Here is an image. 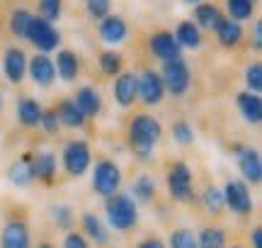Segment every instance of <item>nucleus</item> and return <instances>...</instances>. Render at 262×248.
Instances as JSON below:
<instances>
[{"instance_id": "1", "label": "nucleus", "mask_w": 262, "mask_h": 248, "mask_svg": "<svg viewBox=\"0 0 262 248\" xmlns=\"http://www.w3.org/2000/svg\"><path fill=\"white\" fill-rule=\"evenodd\" d=\"M160 136H163V127L153 115L148 112H139L129 119V127H126V143L134 151L136 158L146 161L153 156L156 146H158Z\"/></svg>"}, {"instance_id": "2", "label": "nucleus", "mask_w": 262, "mask_h": 248, "mask_svg": "<svg viewBox=\"0 0 262 248\" xmlns=\"http://www.w3.org/2000/svg\"><path fill=\"white\" fill-rule=\"evenodd\" d=\"M104 217H107V224L110 229L114 231H126L136 229L139 224V207L136 202L131 200V195H124V192H114L110 197H104Z\"/></svg>"}, {"instance_id": "3", "label": "nucleus", "mask_w": 262, "mask_h": 248, "mask_svg": "<svg viewBox=\"0 0 262 248\" xmlns=\"http://www.w3.org/2000/svg\"><path fill=\"white\" fill-rule=\"evenodd\" d=\"M90 188L100 197H110L122 188V168L112 158H97L90 175Z\"/></svg>"}, {"instance_id": "4", "label": "nucleus", "mask_w": 262, "mask_h": 248, "mask_svg": "<svg viewBox=\"0 0 262 248\" xmlns=\"http://www.w3.org/2000/svg\"><path fill=\"white\" fill-rule=\"evenodd\" d=\"M61 163H63V171L71 178H80L88 173V168L93 166V151H90V143L85 139H71L66 141L63 153H61Z\"/></svg>"}, {"instance_id": "5", "label": "nucleus", "mask_w": 262, "mask_h": 248, "mask_svg": "<svg viewBox=\"0 0 262 248\" xmlns=\"http://www.w3.org/2000/svg\"><path fill=\"white\" fill-rule=\"evenodd\" d=\"M25 39H29V44L37 49L39 54H49V51H56V47L61 44V34H58V29L54 27L51 22L41 19L39 15H32Z\"/></svg>"}, {"instance_id": "6", "label": "nucleus", "mask_w": 262, "mask_h": 248, "mask_svg": "<svg viewBox=\"0 0 262 248\" xmlns=\"http://www.w3.org/2000/svg\"><path fill=\"white\" fill-rule=\"evenodd\" d=\"M165 182H168V192L172 195V200L189 202L194 197V175H192V171L187 168L185 161L170 163Z\"/></svg>"}, {"instance_id": "7", "label": "nucleus", "mask_w": 262, "mask_h": 248, "mask_svg": "<svg viewBox=\"0 0 262 248\" xmlns=\"http://www.w3.org/2000/svg\"><path fill=\"white\" fill-rule=\"evenodd\" d=\"M160 78H163L165 93H170L172 97H182L189 90V83H192L189 66L182 61V58H170V61H163Z\"/></svg>"}, {"instance_id": "8", "label": "nucleus", "mask_w": 262, "mask_h": 248, "mask_svg": "<svg viewBox=\"0 0 262 248\" xmlns=\"http://www.w3.org/2000/svg\"><path fill=\"white\" fill-rule=\"evenodd\" d=\"M224 207L238 214V217H248L253 214V197H250V188L248 182L241 180V178H228L224 185Z\"/></svg>"}, {"instance_id": "9", "label": "nucleus", "mask_w": 262, "mask_h": 248, "mask_svg": "<svg viewBox=\"0 0 262 248\" xmlns=\"http://www.w3.org/2000/svg\"><path fill=\"white\" fill-rule=\"evenodd\" d=\"M136 83H139V97L146 107H156L163 102L165 97V86H163V78H160L158 71L153 68H146L136 76Z\"/></svg>"}, {"instance_id": "10", "label": "nucleus", "mask_w": 262, "mask_h": 248, "mask_svg": "<svg viewBox=\"0 0 262 248\" xmlns=\"http://www.w3.org/2000/svg\"><path fill=\"white\" fill-rule=\"evenodd\" d=\"M32 175L37 178L39 182H44L47 188H51L56 182V173H58V161H56V153L49 151V149H41L32 156Z\"/></svg>"}, {"instance_id": "11", "label": "nucleus", "mask_w": 262, "mask_h": 248, "mask_svg": "<svg viewBox=\"0 0 262 248\" xmlns=\"http://www.w3.org/2000/svg\"><path fill=\"white\" fill-rule=\"evenodd\" d=\"M0 248H32V231L27 221L8 219L0 231Z\"/></svg>"}, {"instance_id": "12", "label": "nucleus", "mask_w": 262, "mask_h": 248, "mask_svg": "<svg viewBox=\"0 0 262 248\" xmlns=\"http://www.w3.org/2000/svg\"><path fill=\"white\" fill-rule=\"evenodd\" d=\"M27 73L32 83L39 88H51L56 80V66L49 58V54H34L32 58H27Z\"/></svg>"}, {"instance_id": "13", "label": "nucleus", "mask_w": 262, "mask_h": 248, "mask_svg": "<svg viewBox=\"0 0 262 248\" xmlns=\"http://www.w3.org/2000/svg\"><path fill=\"white\" fill-rule=\"evenodd\" d=\"M238 171H241V175H243L245 182H250V185H260V180H262L260 151L253 149V146H243V149H238Z\"/></svg>"}, {"instance_id": "14", "label": "nucleus", "mask_w": 262, "mask_h": 248, "mask_svg": "<svg viewBox=\"0 0 262 248\" xmlns=\"http://www.w3.org/2000/svg\"><path fill=\"white\" fill-rule=\"evenodd\" d=\"M3 73L12 86H19L27 76V54L19 47H10L3 56Z\"/></svg>"}, {"instance_id": "15", "label": "nucleus", "mask_w": 262, "mask_h": 248, "mask_svg": "<svg viewBox=\"0 0 262 248\" xmlns=\"http://www.w3.org/2000/svg\"><path fill=\"white\" fill-rule=\"evenodd\" d=\"M114 100L119 107H131L139 100V83H136V73L134 71H122L114 78Z\"/></svg>"}, {"instance_id": "16", "label": "nucleus", "mask_w": 262, "mask_h": 248, "mask_svg": "<svg viewBox=\"0 0 262 248\" xmlns=\"http://www.w3.org/2000/svg\"><path fill=\"white\" fill-rule=\"evenodd\" d=\"M148 47H150V51H153V56H158L160 61L180 58V54H182V49H180L175 34H172V32H165V29H160V32H153V34H150Z\"/></svg>"}, {"instance_id": "17", "label": "nucleus", "mask_w": 262, "mask_h": 248, "mask_svg": "<svg viewBox=\"0 0 262 248\" xmlns=\"http://www.w3.org/2000/svg\"><path fill=\"white\" fill-rule=\"evenodd\" d=\"M100 39H102L104 44H110V47H117V44H122L126 34H129V27H126V22L124 17L119 15H107V17L100 19Z\"/></svg>"}, {"instance_id": "18", "label": "nucleus", "mask_w": 262, "mask_h": 248, "mask_svg": "<svg viewBox=\"0 0 262 248\" xmlns=\"http://www.w3.org/2000/svg\"><path fill=\"white\" fill-rule=\"evenodd\" d=\"M71 100H73L75 107L85 115V119H88V117H97L100 112H102V97H100V93H97L95 88H90V86L78 88V90H75V95L71 97Z\"/></svg>"}, {"instance_id": "19", "label": "nucleus", "mask_w": 262, "mask_h": 248, "mask_svg": "<svg viewBox=\"0 0 262 248\" xmlns=\"http://www.w3.org/2000/svg\"><path fill=\"white\" fill-rule=\"evenodd\" d=\"M235 105H238V112L243 115V119L248 124H257L262 122V100L257 93H250V90H243L241 95L235 97Z\"/></svg>"}, {"instance_id": "20", "label": "nucleus", "mask_w": 262, "mask_h": 248, "mask_svg": "<svg viewBox=\"0 0 262 248\" xmlns=\"http://www.w3.org/2000/svg\"><path fill=\"white\" fill-rule=\"evenodd\" d=\"M80 224H83V236L88 241H95L97 246H107L110 243V231L104 226V221L93 214V212H85L80 217Z\"/></svg>"}, {"instance_id": "21", "label": "nucleus", "mask_w": 262, "mask_h": 248, "mask_svg": "<svg viewBox=\"0 0 262 248\" xmlns=\"http://www.w3.org/2000/svg\"><path fill=\"white\" fill-rule=\"evenodd\" d=\"M54 66H56V76L61 78V80L73 83L75 78H78V73H80V58H78V54L71 51V49H61L56 61H54Z\"/></svg>"}, {"instance_id": "22", "label": "nucleus", "mask_w": 262, "mask_h": 248, "mask_svg": "<svg viewBox=\"0 0 262 248\" xmlns=\"http://www.w3.org/2000/svg\"><path fill=\"white\" fill-rule=\"evenodd\" d=\"M41 112H44V107L39 102L37 97H19L17 100V119L22 127H27V129H34L39 127V119H41Z\"/></svg>"}, {"instance_id": "23", "label": "nucleus", "mask_w": 262, "mask_h": 248, "mask_svg": "<svg viewBox=\"0 0 262 248\" xmlns=\"http://www.w3.org/2000/svg\"><path fill=\"white\" fill-rule=\"evenodd\" d=\"M216 39H219V44L226 49H233L238 47L241 42H243V27L231 17H221L219 19V25H216Z\"/></svg>"}, {"instance_id": "24", "label": "nucleus", "mask_w": 262, "mask_h": 248, "mask_svg": "<svg viewBox=\"0 0 262 248\" xmlns=\"http://www.w3.org/2000/svg\"><path fill=\"white\" fill-rule=\"evenodd\" d=\"M32 156L25 153L22 158H15V161L8 166V180L15 185V188H29V182L34 180V175H32Z\"/></svg>"}, {"instance_id": "25", "label": "nucleus", "mask_w": 262, "mask_h": 248, "mask_svg": "<svg viewBox=\"0 0 262 248\" xmlns=\"http://www.w3.org/2000/svg\"><path fill=\"white\" fill-rule=\"evenodd\" d=\"M54 110H56V115H58V122L63 124V127H68V129H83L85 127V115L75 107V102L71 97L61 100Z\"/></svg>"}, {"instance_id": "26", "label": "nucleus", "mask_w": 262, "mask_h": 248, "mask_svg": "<svg viewBox=\"0 0 262 248\" xmlns=\"http://www.w3.org/2000/svg\"><path fill=\"white\" fill-rule=\"evenodd\" d=\"M175 39H178L180 49H199L202 47V29L196 27L192 19H182L175 29Z\"/></svg>"}, {"instance_id": "27", "label": "nucleus", "mask_w": 262, "mask_h": 248, "mask_svg": "<svg viewBox=\"0 0 262 248\" xmlns=\"http://www.w3.org/2000/svg\"><path fill=\"white\" fill-rule=\"evenodd\" d=\"M219 19H221V12H219V8H216L214 3H196L194 25L199 29H209V32H214L216 25H219Z\"/></svg>"}, {"instance_id": "28", "label": "nucleus", "mask_w": 262, "mask_h": 248, "mask_svg": "<svg viewBox=\"0 0 262 248\" xmlns=\"http://www.w3.org/2000/svg\"><path fill=\"white\" fill-rule=\"evenodd\" d=\"M156 197V182L148 175H139L136 180L131 182V200L141 202V204H148Z\"/></svg>"}, {"instance_id": "29", "label": "nucleus", "mask_w": 262, "mask_h": 248, "mask_svg": "<svg viewBox=\"0 0 262 248\" xmlns=\"http://www.w3.org/2000/svg\"><path fill=\"white\" fill-rule=\"evenodd\" d=\"M196 243L199 248H226L228 243V236H226V231L221 226H204V229L199 231V236H196Z\"/></svg>"}, {"instance_id": "30", "label": "nucleus", "mask_w": 262, "mask_h": 248, "mask_svg": "<svg viewBox=\"0 0 262 248\" xmlns=\"http://www.w3.org/2000/svg\"><path fill=\"white\" fill-rule=\"evenodd\" d=\"M122 66H124V58L119 51H114V49H107L100 54V71H102L107 78H117L122 73Z\"/></svg>"}, {"instance_id": "31", "label": "nucleus", "mask_w": 262, "mask_h": 248, "mask_svg": "<svg viewBox=\"0 0 262 248\" xmlns=\"http://www.w3.org/2000/svg\"><path fill=\"white\" fill-rule=\"evenodd\" d=\"M202 204L211 217H219L224 212V192L219 190L216 185H206L202 190Z\"/></svg>"}, {"instance_id": "32", "label": "nucleus", "mask_w": 262, "mask_h": 248, "mask_svg": "<svg viewBox=\"0 0 262 248\" xmlns=\"http://www.w3.org/2000/svg\"><path fill=\"white\" fill-rule=\"evenodd\" d=\"M226 8H228V17L243 22L255 15V0H226Z\"/></svg>"}, {"instance_id": "33", "label": "nucleus", "mask_w": 262, "mask_h": 248, "mask_svg": "<svg viewBox=\"0 0 262 248\" xmlns=\"http://www.w3.org/2000/svg\"><path fill=\"white\" fill-rule=\"evenodd\" d=\"M49 214H51V221L56 224L58 229H71L75 221V212L71 210V204H66V202H56V204L49 210Z\"/></svg>"}, {"instance_id": "34", "label": "nucleus", "mask_w": 262, "mask_h": 248, "mask_svg": "<svg viewBox=\"0 0 262 248\" xmlns=\"http://www.w3.org/2000/svg\"><path fill=\"white\" fill-rule=\"evenodd\" d=\"M29 19H32V12H29V10H25V8L15 10V12L10 15V22H8L10 34H12V37H17V39H25L27 27H29Z\"/></svg>"}, {"instance_id": "35", "label": "nucleus", "mask_w": 262, "mask_h": 248, "mask_svg": "<svg viewBox=\"0 0 262 248\" xmlns=\"http://www.w3.org/2000/svg\"><path fill=\"white\" fill-rule=\"evenodd\" d=\"M170 248H199L196 243V234L187 226H180V229L170 231V239H168Z\"/></svg>"}, {"instance_id": "36", "label": "nucleus", "mask_w": 262, "mask_h": 248, "mask_svg": "<svg viewBox=\"0 0 262 248\" xmlns=\"http://www.w3.org/2000/svg\"><path fill=\"white\" fill-rule=\"evenodd\" d=\"M172 139H175V143H180V146H192L196 139L192 124L185 122V119H178V122L172 124Z\"/></svg>"}, {"instance_id": "37", "label": "nucleus", "mask_w": 262, "mask_h": 248, "mask_svg": "<svg viewBox=\"0 0 262 248\" xmlns=\"http://www.w3.org/2000/svg\"><path fill=\"white\" fill-rule=\"evenodd\" d=\"M61 8H63V0H39V17L54 25L61 17Z\"/></svg>"}, {"instance_id": "38", "label": "nucleus", "mask_w": 262, "mask_h": 248, "mask_svg": "<svg viewBox=\"0 0 262 248\" xmlns=\"http://www.w3.org/2000/svg\"><path fill=\"white\" fill-rule=\"evenodd\" d=\"M245 86H248V90L250 93H257L260 95L262 90V64H248V68H245Z\"/></svg>"}, {"instance_id": "39", "label": "nucleus", "mask_w": 262, "mask_h": 248, "mask_svg": "<svg viewBox=\"0 0 262 248\" xmlns=\"http://www.w3.org/2000/svg\"><path fill=\"white\" fill-rule=\"evenodd\" d=\"M85 8H88V15H90V17L102 19V17H107L110 10H112V0H88Z\"/></svg>"}, {"instance_id": "40", "label": "nucleus", "mask_w": 262, "mask_h": 248, "mask_svg": "<svg viewBox=\"0 0 262 248\" xmlns=\"http://www.w3.org/2000/svg\"><path fill=\"white\" fill-rule=\"evenodd\" d=\"M39 127L44 129L47 134H58V129H61V122H58V115H56V110L51 107V110H44L41 112V119H39Z\"/></svg>"}, {"instance_id": "41", "label": "nucleus", "mask_w": 262, "mask_h": 248, "mask_svg": "<svg viewBox=\"0 0 262 248\" xmlns=\"http://www.w3.org/2000/svg\"><path fill=\"white\" fill-rule=\"evenodd\" d=\"M63 248H90V241L78 231H68L63 239Z\"/></svg>"}, {"instance_id": "42", "label": "nucleus", "mask_w": 262, "mask_h": 248, "mask_svg": "<svg viewBox=\"0 0 262 248\" xmlns=\"http://www.w3.org/2000/svg\"><path fill=\"white\" fill-rule=\"evenodd\" d=\"M136 248H168V246H165L158 236H146V239H141L139 243H136Z\"/></svg>"}, {"instance_id": "43", "label": "nucleus", "mask_w": 262, "mask_h": 248, "mask_svg": "<svg viewBox=\"0 0 262 248\" xmlns=\"http://www.w3.org/2000/svg\"><path fill=\"white\" fill-rule=\"evenodd\" d=\"M253 49L255 51L262 49V22H255V27H253Z\"/></svg>"}, {"instance_id": "44", "label": "nucleus", "mask_w": 262, "mask_h": 248, "mask_svg": "<svg viewBox=\"0 0 262 248\" xmlns=\"http://www.w3.org/2000/svg\"><path fill=\"white\" fill-rule=\"evenodd\" d=\"M250 243H253V248H262V229L260 226H255V229L250 231Z\"/></svg>"}, {"instance_id": "45", "label": "nucleus", "mask_w": 262, "mask_h": 248, "mask_svg": "<svg viewBox=\"0 0 262 248\" xmlns=\"http://www.w3.org/2000/svg\"><path fill=\"white\" fill-rule=\"evenodd\" d=\"M37 248H56V246H54V243H49V241H41Z\"/></svg>"}, {"instance_id": "46", "label": "nucleus", "mask_w": 262, "mask_h": 248, "mask_svg": "<svg viewBox=\"0 0 262 248\" xmlns=\"http://www.w3.org/2000/svg\"><path fill=\"white\" fill-rule=\"evenodd\" d=\"M182 3H187V5H196V3H202V0H182Z\"/></svg>"}, {"instance_id": "47", "label": "nucleus", "mask_w": 262, "mask_h": 248, "mask_svg": "<svg viewBox=\"0 0 262 248\" xmlns=\"http://www.w3.org/2000/svg\"><path fill=\"white\" fill-rule=\"evenodd\" d=\"M231 248H245V246H241V243H233V246H231Z\"/></svg>"}, {"instance_id": "48", "label": "nucleus", "mask_w": 262, "mask_h": 248, "mask_svg": "<svg viewBox=\"0 0 262 248\" xmlns=\"http://www.w3.org/2000/svg\"><path fill=\"white\" fill-rule=\"evenodd\" d=\"M0 112H3V97H0Z\"/></svg>"}]
</instances>
